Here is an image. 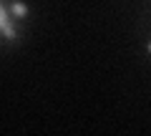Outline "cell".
Masks as SVG:
<instances>
[{"mask_svg":"<svg viewBox=\"0 0 151 136\" xmlns=\"http://www.w3.org/2000/svg\"><path fill=\"white\" fill-rule=\"evenodd\" d=\"M0 20H3V33H5V38H13L15 33H13V25H10V18H8V8L5 5L0 8Z\"/></svg>","mask_w":151,"mask_h":136,"instance_id":"obj_1","label":"cell"}]
</instances>
